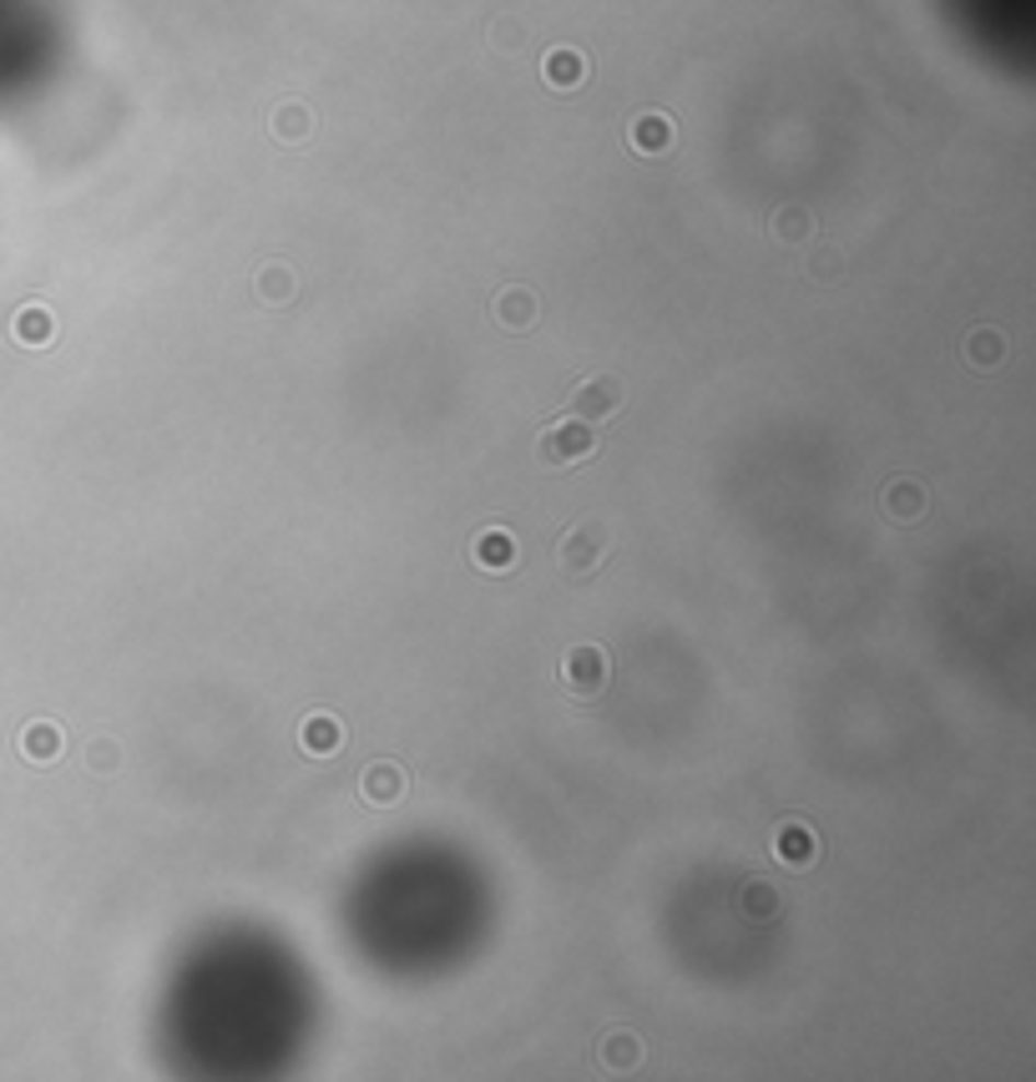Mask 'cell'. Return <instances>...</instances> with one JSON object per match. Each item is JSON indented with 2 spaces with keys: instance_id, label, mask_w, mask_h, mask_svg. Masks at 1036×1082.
<instances>
[{
  "instance_id": "obj_1",
  "label": "cell",
  "mask_w": 1036,
  "mask_h": 1082,
  "mask_svg": "<svg viewBox=\"0 0 1036 1082\" xmlns=\"http://www.w3.org/2000/svg\"><path fill=\"white\" fill-rule=\"evenodd\" d=\"M607 552H612L607 521H577V527L562 537V546H556V567H562V577L572 582V587H582V582H591L602 572Z\"/></svg>"
},
{
  "instance_id": "obj_2",
  "label": "cell",
  "mask_w": 1036,
  "mask_h": 1082,
  "mask_svg": "<svg viewBox=\"0 0 1036 1082\" xmlns=\"http://www.w3.org/2000/svg\"><path fill=\"white\" fill-rule=\"evenodd\" d=\"M597 456V430H591L587 421H556V425H546L537 436V461L541 465H551V471H566V465H582V461H591Z\"/></svg>"
},
{
  "instance_id": "obj_3",
  "label": "cell",
  "mask_w": 1036,
  "mask_h": 1082,
  "mask_svg": "<svg viewBox=\"0 0 1036 1082\" xmlns=\"http://www.w3.org/2000/svg\"><path fill=\"white\" fill-rule=\"evenodd\" d=\"M562 688L572 693L577 703H591V699H602L607 683H612V663H607L602 647H591V643H577V647H566V658H562Z\"/></svg>"
},
{
  "instance_id": "obj_4",
  "label": "cell",
  "mask_w": 1036,
  "mask_h": 1082,
  "mask_svg": "<svg viewBox=\"0 0 1036 1082\" xmlns=\"http://www.w3.org/2000/svg\"><path fill=\"white\" fill-rule=\"evenodd\" d=\"M617 410H622V384L612 375H587V380L572 390L566 400V415H577V421L597 425V421H612Z\"/></svg>"
},
{
  "instance_id": "obj_5",
  "label": "cell",
  "mask_w": 1036,
  "mask_h": 1082,
  "mask_svg": "<svg viewBox=\"0 0 1036 1082\" xmlns=\"http://www.w3.org/2000/svg\"><path fill=\"white\" fill-rule=\"evenodd\" d=\"M359 799L369 809H390L405 799V769L390 764V759H375V764L359 774Z\"/></svg>"
},
{
  "instance_id": "obj_6",
  "label": "cell",
  "mask_w": 1036,
  "mask_h": 1082,
  "mask_svg": "<svg viewBox=\"0 0 1036 1082\" xmlns=\"http://www.w3.org/2000/svg\"><path fill=\"white\" fill-rule=\"evenodd\" d=\"M814 855H819V845H814L809 825L788 819V825H779V830H774V860L784 865V871H809Z\"/></svg>"
},
{
  "instance_id": "obj_7",
  "label": "cell",
  "mask_w": 1036,
  "mask_h": 1082,
  "mask_svg": "<svg viewBox=\"0 0 1036 1082\" xmlns=\"http://www.w3.org/2000/svg\"><path fill=\"white\" fill-rule=\"evenodd\" d=\"M516 556H521V546H516L511 531H500V527L481 531V537L471 541V562H475L481 572H511V567H516Z\"/></svg>"
},
{
  "instance_id": "obj_8",
  "label": "cell",
  "mask_w": 1036,
  "mask_h": 1082,
  "mask_svg": "<svg viewBox=\"0 0 1036 1082\" xmlns=\"http://www.w3.org/2000/svg\"><path fill=\"white\" fill-rule=\"evenodd\" d=\"M879 511L890 516L895 527H910V521L925 516V486L920 481H890L885 496H879Z\"/></svg>"
},
{
  "instance_id": "obj_9",
  "label": "cell",
  "mask_w": 1036,
  "mask_h": 1082,
  "mask_svg": "<svg viewBox=\"0 0 1036 1082\" xmlns=\"http://www.w3.org/2000/svg\"><path fill=\"white\" fill-rule=\"evenodd\" d=\"M268 133H274V142H284V147L309 142V137H314V112H309L303 102L274 106V112H268Z\"/></svg>"
},
{
  "instance_id": "obj_10",
  "label": "cell",
  "mask_w": 1036,
  "mask_h": 1082,
  "mask_svg": "<svg viewBox=\"0 0 1036 1082\" xmlns=\"http://www.w3.org/2000/svg\"><path fill=\"white\" fill-rule=\"evenodd\" d=\"M344 744V728L334 713H309L299 724V749L303 753H314V759H329V753H339Z\"/></svg>"
},
{
  "instance_id": "obj_11",
  "label": "cell",
  "mask_w": 1036,
  "mask_h": 1082,
  "mask_svg": "<svg viewBox=\"0 0 1036 1082\" xmlns=\"http://www.w3.org/2000/svg\"><path fill=\"white\" fill-rule=\"evenodd\" d=\"M496 324L511 334H526L537 324V293L521 289V284H516V289H500L496 293Z\"/></svg>"
},
{
  "instance_id": "obj_12",
  "label": "cell",
  "mask_w": 1036,
  "mask_h": 1082,
  "mask_svg": "<svg viewBox=\"0 0 1036 1082\" xmlns=\"http://www.w3.org/2000/svg\"><path fill=\"white\" fill-rule=\"evenodd\" d=\"M628 142L643 152V158H663V152H672V142H678V133H672V122L668 117H657V112H643V117L632 122V133Z\"/></svg>"
},
{
  "instance_id": "obj_13",
  "label": "cell",
  "mask_w": 1036,
  "mask_h": 1082,
  "mask_svg": "<svg viewBox=\"0 0 1036 1082\" xmlns=\"http://www.w3.org/2000/svg\"><path fill=\"white\" fill-rule=\"evenodd\" d=\"M1001 355H1006V339H1001L997 330H976L971 339H966V349H960V359H966V370L986 375V370H997Z\"/></svg>"
},
{
  "instance_id": "obj_14",
  "label": "cell",
  "mask_w": 1036,
  "mask_h": 1082,
  "mask_svg": "<svg viewBox=\"0 0 1036 1082\" xmlns=\"http://www.w3.org/2000/svg\"><path fill=\"white\" fill-rule=\"evenodd\" d=\"M597 1062H607L612 1072H628L643 1062V1043L632 1032H607L602 1043H597Z\"/></svg>"
},
{
  "instance_id": "obj_15",
  "label": "cell",
  "mask_w": 1036,
  "mask_h": 1082,
  "mask_svg": "<svg viewBox=\"0 0 1036 1082\" xmlns=\"http://www.w3.org/2000/svg\"><path fill=\"white\" fill-rule=\"evenodd\" d=\"M541 77H546L556 92H572V87H582V77H587V61L562 46V51H551L546 61H541Z\"/></svg>"
},
{
  "instance_id": "obj_16",
  "label": "cell",
  "mask_w": 1036,
  "mask_h": 1082,
  "mask_svg": "<svg viewBox=\"0 0 1036 1082\" xmlns=\"http://www.w3.org/2000/svg\"><path fill=\"white\" fill-rule=\"evenodd\" d=\"M61 749H66V739L56 724H26V734H21V753L36 759V764H51Z\"/></svg>"
},
{
  "instance_id": "obj_17",
  "label": "cell",
  "mask_w": 1036,
  "mask_h": 1082,
  "mask_svg": "<svg viewBox=\"0 0 1036 1082\" xmlns=\"http://www.w3.org/2000/svg\"><path fill=\"white\" fill-rule=\"evenodd\" d=\"M253 289H258L263 304H289L293 289H299V278H293L289 264H268L258 278H253Z\"/></svg>"
},
{
  "instance_id": "obj_18",
  "label": "cell",
  "mask_w": 1036,
  "mask_h": 1082,
  "mask_svg": "<svg viewBox=\"0 0 1036 1082\" xmlns=\"http://www.w3.org/2000/svg\"><path fill=\"white\" fill-rule=\"evenodd\" d=\"M814 233V218L804 208H779L774 212V238L779 243H804Z\"/></svg>"
},
{
  "instance_id": "obj_19",
  "label": "cell",
  "mask_w": 1036,
  "mask_h": 1082,
  "mask_svg": "<svg viewBox=\"0 0 1036 1082\" xmlns=\"http://www.w3.org/2000/svg\"><path fill=\"white\" fill-rule=\"evenodd\" d=\"M15 339L51 344V314H46V309H21V314H15Z\"/></svg>"
},
{
  "instance_id": "obj_20",
  "label": "cell",
  "mask_w": 1036,
  "mask_h": 1082,
  "mask_svg": "<svg viewBox=\"0 0 1036 1082\" xmlns=\"http://www.w3.org/2000/svg\"><path fill=\"white\" fill-rule=\"evenodd\" d=\"M744 911L748 916H774L779 911V890H774V885H763V880H753L744 890Z\"/></svg>"
},
{
  "instance_id": "obj_21",
  "label": "cell",
  "mask_w": 1036,
  "mask_h": 1082,
  "mask_svg": "<svg viewBox=\"0 0 1036 1082\" xmlns=\"http://www.w3.org/2000/svg\"><path fill=\"white\" fill-rule=\"evenodd\" d=\"M117 759H122L117 744H102V739H96L92 749H87V764H92V769H117Z\"/></svg>"
},
{
  "instance_id": "obj_22",
  "label": "cell",
  "mask_w": 1036,
  "mask_h": 1082,
  "mask_svg": "<svg viewBox=\"0 0 1036 1082\" xmlns=\"http://www.w3.org/2000/svg\"><path fill=\"white\" fill-rule=\"evenodd\" d=\"M521 41H526L521 26H511V21H500L496 26V46H521Z\"/></svg>"
}]
</instances>
